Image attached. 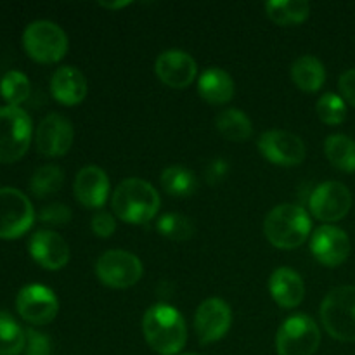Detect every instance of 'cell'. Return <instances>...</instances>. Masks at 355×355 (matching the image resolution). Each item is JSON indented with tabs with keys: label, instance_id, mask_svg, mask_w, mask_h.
<instances>
[{
	"label": "cell",
	"instance_id": "obj_6",
	"mask_svg": "<svg viewBox=\"0 0 355 355\" xmlns=\"http://www.w3.org/2000/svg\"><path fill=\"white\" fill-rule=\"evenodd\" d=\"M31 118L19 106H0V163L23 158L31 142Z\"/></svg>",
	"mask_w": 355,
	"mask_h": 355
},
{
	"label": "cell",
	"instance_id": "obj_22",
	"mask_svg": "<svg viewBox=\"0 0 355 355\" xmlns=\"http://www.w3.org/2000/svg\"><path fill=\"white\" fill-rule=\"evenodd\" d=\"M291 80L304 92H318L326 82L324 64L314 55H302L291 66Z\"/></svg>",
	"mask_w": 355,
	"mask_h": 355
},
{
	"label": "cell",
	"instance_id": "obj_27",
	"mask_svg": "<svg viewBox=\"0 0 355 355\" xmlns=\"http://www.w3.org/2000/svg\"><path fill=\"white\" fill-rule=\"evenodd\" d=\"M26 347V331L9 312L0 311V355H19Z\"/></svg>",
	"mask_w": 355,
	"mask_h": 355
},
{
	"label": "cell",
	"instance_id": "obj_9",
	"mask_svg": "<svg viewBox=\"0 0 355 355\" xmlns=\"http://www.w3.org/2000/svg\"><path fill=\"white\" fill-rule=\"evenodd\" d=\"M35 210L30 198L16 187H0V239H16L30 231Z\"/></svg>",
	"mask_w": 355,
	"mask_h": 355
},
{
	"label": "cell",
	"instance_id": "obj_8",
	"mask_svg": "<svg viewBox=\"0 0 355 355\" xmlns=\"http://www.w3.org/2000/svg\"><path fill=\"white\" fill-rule=\"evenodd\" d=\"M142 262L137 255L125 250H110L96 262V274L103 284L113 290H125L141 281Z\"/></svg>",
	"mask_w": 355,
	"mask_h": 355
},
{
	"label": "cell",
	"instance_id": "obj_37",
	"mask_svg": "<svg viewBox=\"0 0 355 355\" xmlns=\"http://www.w3.org/2000/svg\"><path fill=\"white\" fill-rule=\"evenodd\" d=\"M101 7H104V9H110V10H116V9H123V7L130 6V2H99Z\"/></svg>",
	"mask_w": 355,
	"mask_h": 355
},
{
	"label": "cell",
	"instance_id": "obj_10",
	"mask_svg": "<svg viewBox=\"0 0 355 355\" xmlns=\"http://www.w3.org/2000/svg\"><path fill=\"white\" fill-rule=\"evenodd\" d=\"M16 309L21 318L35 326L49 324L59 311L58 297L44 284H28L21 288L16 297Z\"/></svg>",
	"mask_w": 355,
	"mask_h": 355
},
{
	"label": "cell",
	"instance_id": "obj_28",
	"mask_svg": "<svg viewBox=\"0 0 355 355\" xmlns=\"http://www.w3.org/2000/svg\"><path fill=\"white\" fill-rule=\"evenodd\" d=\"M64 182V173L58 165H44L35 170L30 180V191L37 198H47L58 193Z\"/></svg>",
	"mask_w": 355,
	"mask_h": 355
},
{
	"label": "cell",
	"instance_id": "obj_31",
	"mask_svg": "<svg viewBox=\"0 0 355 355\" xmlns=\"http://www.w3.org/2000/svg\"><path fill=\"white\" fill-rule=\"evenodd\" d=\"M315 111H318L319 120L326 125H331V127L343 123L347 118L345 101H343V97L331 92L319 97L318 104H315Z\"/></svg>",
	"mask_w": 355,
	"mask_h": 355
},
{
	"label": "cell",
	"instance_id": "obj_35",
	"mask_svg": "<svg viewBox=\"0 0 355 355\" xmlns=\"http://www.w3.org/2000/svg\"><path fill=\"white\" fill-rule=\"evenodd\" d=\"M227 172L229 165L225 159H214V162L207 166V170H205V179L210 184H218L227 177Z\"/></svg>",
	"mask_w": 355,
	"mask_h": 355
},
{
	"label": "cell",
	"instance_id": "obj_7",
	"mask_svg": "<svg viewBox=\"0 0 355 355\" xmlns=\"http://www.w3.org/2000/svg\"><path fill=\"white\" fill-rule=\"evenodd\" d=\"M321 343V331L307 314H295L281 324L276 335L279 355H314Z\"/></svg>",
	"mask_w": 355,
	"mask_h": 355
},
{
	"label": "cell",
	"instance_id": "obj_16",
	"mask_svg": "<svg viewBox=\"0 0 355 355\" xmlns=\"http://www.w3.org/2000/svg\"><path fill=\"white\" fill-rule=\"evenodd\" d=\"M30 255L38 266L47 270H59L69 262V246L58 232L42 229L28 241Z\"/></svg>",
	"mask_w": 355,
	"mask_h": 355
},
{
	"label": "cell",
	"instance_id": "obj_1",
	"mask_svg": "<svg viewBox=\"0 0 355 355\" xmlns=\"http://www.w3.org/2000/svg\"><path fill=\"white\" fill-rule=\"evenodd\" d=\"M148 345L159 355H177L187 342V326L182 314L165 304L148 309L142 319Z\"/></svg>",
	"mask_w": 355,
	"mask_h": 355
},
{
	"label": "cell",
	"instance_id": "obj_24",
	"mask_svg": "<svg viewBox=\"0 0 355 355\" xmlns=\"http://www.w3.org/2000/svg\"><path fill=\"white\" fill-rule=\"evenodd\" d=\"M215 125L220 135H224L227 141L245 142L253 135L252 120L238 107H229L222 111L215 120Z\"/></svg>",
	"mask_w": 355,
	"mask_h": 355
},
{
	"label": "cell",
	"instance_id": "obj_23",
	"mask_svg": "<svg viewBox=\"0 0 355 355\" xmlns=\"http://www.w3.org/2000/svg\"><path fill=\"white\" fill-rule=\"evenodd\" d=\"M266 12L279 26H291L307 19L311 3L305 0H270L266 3Z\"/></svg>",
	"mask_w": 355,
	"mask_h": 355
},
{
	"label": "cell",
	"instance_id": "obj_19",
	"mask_svg": "<svg viewBox=\"0 0 355 355\" xmlns=\"http://www.w3.org/2000/svg\"><path fill=\"white\" fill-rule=\"evenodd\" d=\"M272 300L283 309H295L305 297V284L300 274L290 267H279L272 272L269 281Z\"/></svg>",
	"mask_w": 355,
	"mask_h": 355
},
{
	"label": "cell",
	"instance_id": "obj_25",
	"mask_svg": "<svg viewBox=\"0 0 355 355\" xmlns=\"http://www.w3.org/2000/svg\"><path fill=\"white\" fill-rule=\"evenodd\" d=\"M324 153L329 163L340 172H355V141L349 135H329L324 142Z\"/></svg>",
	"mask_w": 355,
	"mask_h": 355
},
{
	"label": "cell",
	"instance_id": "obj_13",
	"mask_svg": "<svg viewBox=\"0 0 355 355\" xmlns=\"http://www.w3.org/2000/svg\"><path fill=\"white\" fill-rule=\"evenodd\" d=\"M259 151L267 162L279 166H297L305 159V144L298 135L286 130H269L260 135Z\"/></svg>",
	"mask_w": 355,
	"mask_h": 355
},
{
	"label": "cell",
	"instance_id": "obj_38",
	"mask_svg": "<svg viewBox=\"0 0 355 355\" xmlns=\"http://www.w3.org/2000/svg\"><path fill=\"white\" fill-rule=\"evenodd\" d=\"M182 355H198V354H182Z\"/></svg>",
	"mask_w": 355,
	"mask_h": 355
},
{
	"label": "cell",
	"instance_id": "obj_30",
	"mask_svg": "<svg viewBox=\"0 0 355 355\" xmlns=\"http://www.w3.org/2000/svg\"><path fill=\"white\" fill-rule=\"evenodd\" d=\"M159 234L166 239H172V241H187L194 236V224L191 218H187L186 215L180 214H166L162 215L156 224Z\"/></svg>",
	"mask_w": 355,
	"mask_h": 355
},
{
	"label": "cell",
	"instance_id": "obj_14",
	"mask_svg": "<svg viewBox=\"0 0 355 355\" xmlns=\"http://www.w3.org/2000/svg\"><path fill=\"white\" fill-rule=\"evenodd\" d=\"M75 137L71 121L59 113H51L35 132V144L44 156H62L69 151Z\"/></svg>",
	"mask_w": 355,
	"mask_h": 355
},
{
	"label": "cell",
	"instance_id": "obj_36",
	"mask_svg": "<svg viewBox=\"0 0 355 355\" xmlns=\"http://www.w3.org/2000/svg\"><path fill=\"white\" fill-rule=\"evenodd\" d=\"M338 87L340 92H342V97H345L347 103L355 106V68L349 69V71H345L340 76Z\"/></svg>",
	"mask_w": 355,
	"mask_h": 355
},
{
	"label": "cell",
	"instance_id": "obj_20",
	"mask_svg": "<svg viewBox=\"0 0 355 355\" xmlns=\"http://www.w3.org/2000/svg\"><path fill=\"white\" fill-rule=\"evenodd\" d=\"M51 92L58 103L76 106L87 96V80L75 66H61L51 78Z\"/></svg>",
	"mask_w": 355,
	"mask_h": 355
},
{
	"label": "cell",
	"instance_id": "obj_18",
	"mask_svg": "<svg viewBox=\"0 0 355 355\" xmlns=\"http://www.w3.org/2000/svg\"><path fill=\"white\" fill-rule=\"evenodd\" d=\"M75 196L85 208H103L110 196V179L106 172L96 165H87L76 173Z\"/></svg>",
	"mask_w": 355,
	"mask_h": 355
},
{
	"label": "cell",
	"instance_id": "obj_21",
	"mask_svg": "<svg viewBox=\"0 0 355 355\" xmlns=\"http://www.w3.org/2000/svg\"><path fill=\"white\" fill-rule=\"evenodd\" d=\"M198 92L203 97V101L214 104V106L227 104L234 96V80L224 69L208 68L207 71L201 73L200 82H198Z\"/></svg>",
	"mask_w": 355,
	"mask_h": 355
},
{
	"label": "cell",
	"instance_id": "obj_12",
	"mask_svg": "<svg viewBox=\"0 0 355 355\" xmlns=\"http://www.w3.org/2000/svg\"><path fill=\"white\" fill-rule=\"evenodd\" d=\"M309 207L312 215L321 222H338L352 208V194L345 184L328 180L315 187Z\"/></svg>",
	"mask_w": 355,
	"mask_h": 355
},
{
	"label": "cell",
	"instance_id": "obj_3",
	"mask_svg": "<svg viewBox=\"0 0 355 355\" xmlns=\"http://www.w3.org/2000/svg\"><path fill=\"white\" fill-rule=\"evenodd\" d=\"M312 222L305 208L284 203L272 208L263 222V234L272 246L279 250H295L305 243Z\"/></svg>",
	"mask_w": 355,
	"mask_h": 355
},
{
	"label": "cell",
	"instance_id": "obj_5",
	"mask_svg": "<svg viewBox=\"0 0 355 355\" xmlns=\"http://www.w3.org/2000/svg\"><path fill=\"white\" fill-rule=\"evenodd\" d=\"M23 47L33 61L52 64L68 52V37L59 24L38 19L24 28Z\"/></svg>",
	"mask_w": 355,
	"mask_h": 355
},
{
	"label": "cell",
	"instance_id": "obj_29",
	"mask_svg": "<svg viewBox=\"0 0 355 355\" xmlns=\"http://www.w3.org/2000/svg\"><path fill=\"white\" fill-rule=\"evenodd\" d=\"M30 90V80L17 69H10L0 80V94L7 101V106H19L28 99Z\"/></svg>",
	"mask_w": 355,
	"mask_h": 355
},
{
	"label": "cell",
	"instance_id": "obj_2",
	"mask_svg": "<svg viewBox=\"0 0 355 355\" xmlns=\"http://www.w3.org/2000/svg\"><path fill=\"white\" fill-rule=\"evenodd\" d=\"M111 207L116 217L127 224H146L158 214L159 194L149 182L132 177L118 184Z\"/></svg>",
	"mask_w": 355,
	"mask_h": 355
},
{
	"label": "cell",
	"instance_id": "obj_4",
	"mask_svg": "<svg viewBox=\"0 0 355 355\" xmlns=\"http://www.w3.org/2000/svg\"><path fill=\"white\" fill-rule=\"evenodd\" d=\"M321 321L338 342H355V286L333 288L321 304Z\"/></svg>",
	"mask_w": 355,
	"mask_h": 355
},
{
	"label": "cell",
	"instance_id": "obj_32",
	"mask_svg": "<svg viewBox=\"0 0 355 355\" xmlns=\"http://www.w3.org/2000/svg\"><path fill=\"white\" fill-rule=\"evenodd\" d=\"M38 217L47 225H64L71 220V210L64 203H51L42 208Z\"/></svg>",
	"mask_w": 355,
	"mask_h": 355
},
{
	"label": "cell",
	"instance_id": "obj_11",
	"mask_svg": "<svg viewBox=\"0 0 355 355\" xmlns=\"http://www.w3.org/2000/svg\"><path fill=\"white\" fill-rule=\"evenodd\" d=\"M232 324V311L222 298H208L201 302L194 315V331L201 345L215 343L224 338Z\"/></svg>",
	"mask_w": 355,
	"mask_h": 355
},
{
	"label": "cell",
	"instance_id": "obj_15",
	"mask_svg": "<svg viewBox=\"0 0 355 355\" xmlns=\"http://www.w3.org/2000/svg\"><path fill=\"white\" fill-rule=\"evenodd\" d=\"M311 250L319 263L324 267H338L349 259L350 239L345 231L335 225H321L312 234Z\"/></svg>",
	"mask_w": 355,
	"mask_h": 355
},
{
	"label": "cell",
	"instance_id": "obj_34",
	"mask_svg": "<svg viewBox=\"0 0 355 355\" xmlns=\"http://www.w3.org/2000/svg\"><path fill=\"white\" fill-rule=\"evenodd\" d=\"M92 232L99 238H110L116 231V220L107 211H97L92 217Z\"/></svg>",
	"mask_w": 355,
	"mask_h": 355
},
{
	"label": "cell",
	"instance_id": "obj_33",
	"mask_svg": "<svg viewBox=\"0 0 355 355\" xmlns=\"http://www.w3.org/2000/svg\"><path fill=\"white\" fill-rule=\"evenodd\" d=\"M24 355H51V340L44 333L30 328L26 329V347Z\"/></svg>",
	"mask_w": 355,
	"mask_h": 355
},
{
	"label": "cell",
	"instance_id": "obj_26",
	"mask_svg": "<svg viewBox=\"0 0 355 355\" xmlns=\"http://www.w3.org/2000/svg\"><path fill=\"white\" fill-rule=\"evenodd\" d=\"M159 182H162L165 193L177 198L193 196L198 189L196 175L182 165H172L163 170Z\"/></svg>",
	"mask_w": 355,
	"mask_h": 355
},
{
	"label": "cell",
	"instance_id": "obj_17",
	"mask_svg": "<svg viewBox=\"0 0 355 355\" xmlns=\"http://www.w3.org/2000/svg\"><path fill=\"white\" fill-rule=\"evenodd\" d=\"M156 75L172 89H186L198 73L196 61L184 51H166L156 59Z\"/></svg>",
	"mask_w": 355,
	"mask_h": 355
}]
</instances>
